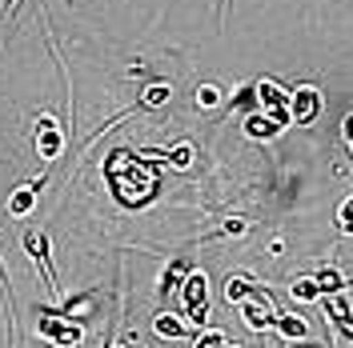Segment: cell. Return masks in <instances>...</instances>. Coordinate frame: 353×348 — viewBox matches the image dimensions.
I'll list each match as a JSON object with an SVG mask.
<instances>
[{
	"mask_svg": "<svg viewBox=\"0 0 353 348\" xmlns=\"http://www.w3.org/2000/svg\"><path fill=\"white\" fill-rule=\"evenodd\" d=\"M229 340H225V332H217V328H205V332H197V340H193V348H225Z\"/></svg>",
	"mask_w": 353,
	"mask_h": 348,
	"instance_id": "obj_17",
	"label": "cell"
},
{
	"mask_svg": "<svg viewBox=\"0 0 353 348\" xmlns=\"http://www.w3.org/2000/svg\"><path fill=\"white\" fill-rule=\"evenodd\" d=\"M345 140H350V149H353V136H345Z\"/></svg>",
	"mask_w": 353,
	"mask_h": 348,
	"instance_id": "obj_24",
	"label": "cell"
},
{
	"mask_svg": "<svg viewBox=\"0 0 353 348\" xmlns=\"http://www.w3.org/2000/svg\"><path fill=\"white\" fill-rule=\"evenodd\" d=\"M24 252H28V257H32V264L41 268L44 284H48L52 292H61V288H57V272H52V261H48V237H44V232H24Z\"/></svg>",
	"mask_w": 353,
	"mask_h": 348,
	"instance_id": "obj_7",
	"label": "cell"
},
{
	"mask_svg": "<svg viewBox=\"0 0 353 348\" xmlns=\"http://www.w3.org/2000/svg\"><path fill=\"white\" fill-rule=\"evenodd\" d=\"M245 232H249V224H245V220H229V224L221 228V237H245Z\"/></svg>",
	"mask_w": 353,
	"mask_h": 348,
	"instance_id": "obj_21",
	"label": "cell"
},
{
	"mask_svg": "<svg viewBox=\"0 0 353 348\" xmlns=\"http://www.w3.org/2000/svg\"><path fill=\"white\" fill-rule=\"evenodd\" d=\"M273 328H277L285 340H305V336H309V325L301 320V316H293V312H277Z\"/></svg>",
	"mask_w": 353,
	"mask_h": 348,
	"instance_id": "obj_12",
	"label": "cell"
},
{
	"mask_svg": "<svg viewBox=\"0 0 353 348\" xmlns=\"http://www.w3.org/2000/svg\"><path fill=\"white\" fill-rule=\"evenodd\" d=\"M0 288H8V272H4V261H0Z\"/></svg>",
	"mask_w": 353,
	"mask_h": 348,
	"instance_id": "obj_22",
	"label": "cell"
},
{
	"mask_svg": "<svg viewBox=\"0 0 353 348\" xmlns=\"http://www.w3.org/2000/svg\"><path fill=\"white\" fill-rule=\"evenodd\" d=\"M153 332L161 336V340H185V336H193L189 320H181V316H173V312H161V316L153 320Z\"/></svg>",
	"mask_w": 353,
	"mask_h": 348,
	"instance_id": "obj_10",
	"label": "cell"
},
{
	"mask_svg": "<svg viewBox=\"0 0 353 348\" xmlns=\"http://www.w3.org/2000/svg\"><path fill=\"white\" fill-rule=\"evenodd\" d=\"M345 136H353V112L345 116Z\"/></svg>",
	"mask_w": 353,
	"mask_h": 348,
	"instance_id": "obj_23",
	"label": "cell"
},
{
	"mask_svg": "<svg viewBox=\"0 0 353 348\" xmlns=\"http://www.w3.org/2000/svg\"><path fill=\"white\" fill-rule=\"evenodd\" d=\"M169 100V85H149L145 88V96L137 100V109H161Z\"/></svg>",
	"mask_w": 353,
	"mask_h": 348,
	"instance_id": "obj_15",
	"label": "cell"
},
{
	"mask_svg": "<svg viewBox=\"0 0 353 348\" xmlns=\"http://www.w3.org/2000/svg\"><path fill=\"white\" fill-rule=\"evenodd\" d=\"M241 320L253 328V332L273 328V320H277V308H273V296H269L265 288H257L249 301H241Z\"/></svg>",
	"mask_w": 353,
	"mask_h": 348,
	"instance_id": "obj_4",
	"label": "cell"
},
{
	"mask_svg": "<svg viewBox=\"0 0 353 348\" xmlns=\"http://www.w3.org/2000/svg\"><path fill=\"white\" fill-rule=\"evenodd\" d=\"M112 348H125V345H112Z\"/></svg>",
	"mask_w": 353,
	"mask_h": 348,
	"instance_id": "obj_25",
	"label": "cell"
},
{
	"mask_svg": "<svg viewBox=\"0 0 353 348\" xmlns=\"http://www.w3.org/2000/svg\"><path fill=\"white\" fill-rule=\"evenodd\" d=\"M337 224H341V232H345V237L353 232V196H350V200H341V213H337Z\"/></svg>",
	"mask_w": 353,
	"mask_h": 348,
	"instance_id": "obj_19",
	"label": "cell"
},
{
	"mask_svg": "<svg viewBox=\"0 0 353 348\" xmlns=\"http://www.w3.org/2000/svg\"><path fill=\"white\" fill-rule=\"evenodd\" d=\"M65 140H68V132L65 129H57V120L44 112L41 120H37V153L52 164L57 156H61V149H65Z\"/></svg>",
	"mask_w": 353,
	"mask_h": 348,
	"instance_id": "obj_6",
	"label": "cell"
},
{
	"mask_svg": "<svg viewBox=\"0 0 353 348\" xmlns=\"http://www.w3.org/2000/svg\"><path fill=\"white\" fill-rule=\"evenodd\" d=\"M317 116H321V92H317L313 85H301L293 96H289V120L305 129V124H313Z\"/></svg>",
	"mask_w": 353,
	"mask_h": 348,
	"instance_id": "obj_5",
	"label": "cell"
},
{
	"mask_svg": "<svg viewBox=\"0 0 353 348\" xmlns=\"http://www.w3.org/2000/svg\"><path fill=\"white\" fill-rule=\"evenodd\" d=\"M165 160H169L173 168H189V164H193V149H189V144H176L173 153L165 156Z\"/></svg>",
	"mask_w": 353,
	"mask_h": 348,
	"instance_id": "obj_18",
	"label": "cell"
},
{
	"mask_svg": "<svg viewBox=\"0 0 353 348\" xmlns=\"http://www.w3.org/2000/svg\"><path fill=\"white\" fill-rule=\"evenodd\" d=\"M253 92H257V100H261V109L269 112L273 120H281L285 129L293 124V120H289V96H293V92H285V88L277 85V80H269V76H261V80L253 85Z\"/></svg>",
	"mask_w": 353,
	"mask_h": 348,
	"instance_id": "obj_3",
	"label": "cell"
},
{
	"mask_svg": "<svg viewBox=\"0 0 353 348\" xmlns=\"http://www.w3.org/2000/svg\"><path fill=\"white\" fill-rule=\"evenodd\" d=\"M253 292H257L253 281H245V276H225V301H229V305H241Z\"/></svg>",
	"mask_w": 353,
	"mask_h": 348,
	"instance_id": "obj_13",
	"label": "cell"
},
{
	"mask_svg": "<svg viewBox=\"0 0 353 348\" xmlns=\"http://www.w3.org/2000/svg\"><path fill=\"white\" fill-rule=\"evenodd\" d=\"M176 292H181V305H185V320L201 328L205 320H209V281H205V272L193 268Z\"/></svg>",
	"mask_w": 353,
	"mask_h": 348,
	"instance_id": "obj_2",
	"label": "cell"
},
{
	"mask_svg": "<svg viewBox=\"0 0 353 348\" xmlns=\"http://www.w3.org/2000/svg\"><path fill=\"white\" fill-rule=\"evenodd\" d=\"M41 320H37V336L48 340V345L57 348H81L85 340V325L81 320H68V316H57V312H37Z\"/></svg>",
	"mask_w": 353,
	"mask_h": 348,
	"instance_id": "obj_1",
	"label": "cell"
},
{
	"mask_svg": "<svg viewBox=\"0 0 353 348\" xmlns=\"http://www.w3.org/2000/svg\"><path fill=\"white\" fill-rule=\"evenodd\" d=\"M297 301H321L325 292H321V284L313 281V276H305V281H293V288H289Z\"/></svg>",
	"mask_w": 353,
	"mask_h": 348,
	"instance_id": "obj_16",
	"label": "cell"
},
{
	"mask_svg": "<svg viewBox=\"0 0 353 348\" xmlns=\"http://www.w3.org/2000/svg\"><path fill=\"white\" fill-rule=\"evenodd\" d=\"M189 272H193V261H189V257H173L169 268H165V276H161V292H176Z\"/></svg>",
	"mask_w": 353,
	"mask_h": 348,
	"instance_id": "obj_11",
	"label": "cell"
},
{
	"mask_svg": "<svg viewBox=\"0 0 353 348\" xmlns=\"http://www.w3.org/2000/svg\"><path fill=\"white\" fill-rule=\"evenodd\" d=\"M313 281L321 284V292H325V296H333V292H341V288H350V284H345V276H341V272H337L333 264H325V268H321V272H317Z\"/></svg>",
	"mask_w": 353,
	"mask_h": 348,
	"instance_id": "obj_14",
	"label": "cell"
},
{
	"mask_svg": "<svg viewBox=\"0 0 353 348\" xmlns=\"http://www.w3.org/2000/svg\"><path fill=\"white\" fill-rule=\"evenodd\" d=\"M41 188H44V176L21 184L17 193L8 196V213H12V217H28V213H32V204H37V196H41Z\"/></svg>",
	"mask_w": 353,
	"mask_h": 348,
	"instance_id": "obj_8",
	"label": "cell"
},
{
	"mask_svg": "<svg viewBox=\"0 0 353 348\" xmlns=\"http://www.w3.org/2000/svg\"><path fill=\"white\" fill-rule=\"evenodd\" d=\"M285 129V124H281V120H273V116H269V112H253V116H249V120H245V136H249V140H273V136H277V132Z\"/></svg>",
	"mask_w": 353,
	"mask_h": 348,
	"instance_id": "obj_9",
	"label": "cell"
},
{
	"mask_svg": "<svg viewBox=\"0 0 353 348\" xmlns=\"http://www.w3.org/2000/svg\"><path fill=\"white\" fill-rule=\"evenodd\" d=\"M197 100H201V105H205V109H213V105H217V100H221V92H217V88H213V85H205V88H201V92H197Z\"/></svg>",
	"mask_w": 353,
	"mask_h": 348,
	"instance_id": "obj_20",
	"label": "cell"
}]
</instances>
